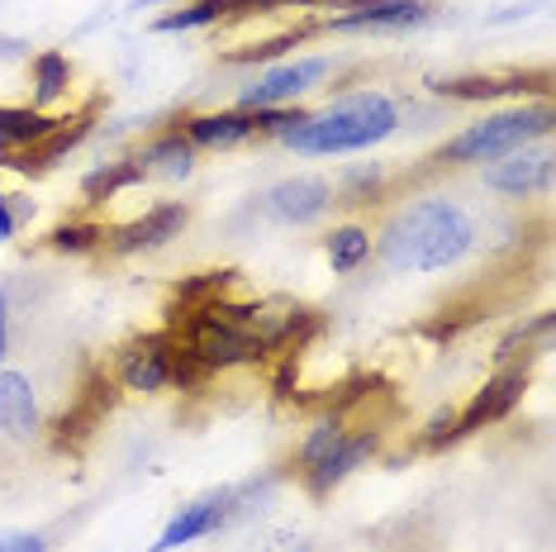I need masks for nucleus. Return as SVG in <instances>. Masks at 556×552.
Here are the masks:
<instances>
[{
  "mask_svg": "<svg viewBox=\"0 0 556 552\" xmlns=\"http://www.w3.org/2000/svg\"><path fill=\"white\" fill-rule=\"evenodd\" d=\"M480 224L452 196H424L390 215V224L371 238V253L386 272H447L466 253H476Z\"/></svg>",
  "mask_w": 556,
  "mask_h": 552,
  "instance_id": "nucleus-1",
  "label": "nucleus"
},
{
  "mask_svg": "<svg viewBox=\"0 0 556 552\" xmlns=\"http://www.w3.org/2000/svg\"><path fill=\"white\" fill-rule=\"evenodd\" d=\"M395 129H400V105L386 91H348L319 110H309L276 143L290 148L295 158H338L386 143Z\"/></svg>",
  "mask_w": 556,
  "mask_h": 552,
  "instance_id": "nucleus-2",
  "label": "nucleus"
},
{
  "mask_svg": "<svg viewBox=\"0 0 556 552\" xmlns=\"http://www.w3.org/2000/svg\"><path fill=\"white\" fill-rule=\"evenodd\" d=\"M547 134H552V100L542 96L533 105L495 110V115L466 124L462 134H452L438 148V162H447V167H485V162H500L528 143H542Z\"/></svg>",
  "mask_w": 556,
  "mask_h": 552,
  "instance_id": "nucleus-3",
  "label": "nucleus"
},
{
  "mask_svg": "<svg viewBox=\"0 0 556 552\" xmlns=\"http://www.w3.org/2000/svg\"><path fill=\"white\" fill-rule=\"evenodd\" d=\"M433 20V5L428 0H348L338 5V15H324L314 29L328 34H404L419 29V24Z\"/></svg>",
  "mask_w": 556,
  "mask_h": 552,
  "instance_id": "nucleus-4",
  "label": "nucleus"
},
{
  "mask_svg": "<svg viewBox=\"0 0 556 552\" xmlns=\"http://www.w3.org/2000/svg\"><path fill=\"white\" fill-rule=\"evenodd\" d=\"M528 381H533V357H518V362H500V372L490 376L485 386L471 396V405L457 410V438H471L480 429H490V424L509 419L514 405L523 400Z\"/></svg>",
  "mask_w": 556,
  "mask_h": 552,
  "instance_id": "nucleus-5",
  "label": "nucleus"
},
{
  "mask_svg": "<svg viewBox=\"0 0 556 552\" xmlns=\"http://www.w3.org/2000/svg\"><path fill=\"white\" fill-rule=\"evenodd\" d=\"M324 77H333V58H295L281 62V67L252 77L243 91H238L233 110H271V105H295L300 96H309Z\"/></svg>",
  "mask_w": 556,
  "mask_h": 552,
  "instance_id": "nucleus-6",
  "label": "nucleus"
},
{
  "mask_svg": "<svg viewBox=\"0 0 556 552\" xmlns=\"http://www.w3.org/2000/svg\"><path fill=\"white\" fill-rule=\"evenodd\" d=\"M172 353H176V334L172 329H153L143 338H129L119 348V367L115 381L134 396H157L172 386Z\"/></svg>",
  "mask_w": 556,
  "mask_h": 552,
  "instance_id": "nucleus-7",
  "label": "nucleus"
},
{
  "mask_svg": "<svg viewBox=\"0 0 556 552\" xmlns=\"http://www.w3.org/2000/svg\"><path fill=\"white\" fill-rule=\"evenodd\" d=\"M480 181H485L495 196H514V200L547 196L552 191V148H547V138L518 148V153L500 158V162H490V167L480 172Z\"/></svg>",
  "mask_w": 556,
  "mask_h": 552,
  "instance_id": "nucleus-8",
  "label": "nucleus"
},
{
  "mask_svg": "<svg viewBox=\"0 0 556 552\" xmlns=\"http://www.w3.org/2000/svg\"><path fill=\"white\" fill-rule=\"evenodd\" d=\"M186 224H191V205H181V200H162V205L143 210L138 219L119 224L115 234H105V253H115V258L153 253V248L172 243V238H181Z\"/></svg>",
  "mask_w": 556,
  "mask_h": 552,
  "instance_id": "nucleus-9",
  "label": "nucleus"
},
{
  "mask_svg": "<svg viewBox=\"0 0 556 552\" xmlns=\"http://www.w3.org/2000/svg\"><path fill=\"white\" fill-rule=\"evenodd\" d=\"M262 210L276 224H290V229H305V224L324 219L333 210V181L324 177H286L276 181L267 196H262Z\"/></svg>",
  "mask_w": 556,
  "mask_h": 552,
  "instance_id": "nucleus-10",
  "label": "nucleus"
},
{
  "mask_svg": "<svg viewBox=\"0 0 556 552\" xmlns=\"http://www.w3.org/2000/svg\"><path fill=\"white\" fill-rule=\"evenodd\" d=\"M115 386L105 372H96L91 381L81 386V396L72 400V410H62V419L53 424V448L58 453H81L86 438L100 429V419H105V410L115 405Z\"/></svg>",
  "mask_w": 556,
  "mask_h": 552,
  "instance_id": "nucleus-11",
  "label": "nucleus"
},
{
  "mask_svg": "<svg viewBox=\"0 0 556 552\" xmlns=\"http://www.w3.org/2000/svg\"><path fill=\"white\" fill-rule=\"evenodd\" d=\"M376 453H381V429H357V434H343V438H338V448H333V453L319 457L309 472H300V476H305V491L324 500L328 491H338V486H343L348 476L362 467V462H371Z\"/></svg>",
  "mask_w": 556,
  "mask_h": 552,
  "instance_id": "nucleus-12",
  "label": "nucleus"
},
{
  "mask_svg": "<svg viewBox=\"0 0 556 552\" xmlns=\"http://www.w3.org/2000/svg\"><path fill=\"white\" fill-rule=\"evenodd\" d=\"M43 419H39V396H34V381L24 372L0 367V438L10 443H29L39 438Z\"/></svg>",
  "mask_w": 556,
  "mask_h": 552,
  "instance_id": "nucleus-13",
  "label": "nucleus"
},
{
  "mask_svg": "<svg viewBox=\"0 0 556 552\" xmlns=\"http://www.w3.org/2000/svg\"><path fill=\"white\" fill-rule=\"evenodd\" d=\"M181 134L191 138L195 148L229 153V148H243V143L257 138V115H252V110H210V115H186Z\"/></svg>",
  "mask_w": 556,
  "mask_h": 552,
  "instance_id": "nucleus-14",
  "label": "nucleus"
},
{
  "mask_svg": "<svg viewBox=\"0 0 556 552\" xmlns=\"http://www.w3.org/2000/svg\"><path fill=\"white\" fill-rule=\"evenodd\" d=\"M428 91L442 100H500V96L533 91L542 100L547 96V72H538V77H523V72H514V77H433Z\"/></svg>",
  "mask_w": 556,
  "mask_h": 552,
  "instance_id": "nucleus-15",
  "label": "nucleus"
},
{
  "mask_svg": "<svg viewBox=\"0 0 556 552\" xmlns=\"http://www.w3.org/2000/svg\"><path fill=\"white\" fill-rule=\"evenodd\" d=\"M233 500H238V491H219V495L195 500V505H181V514H176L167 529H162L153 552H172V548H181V543H195V538L214 534L233 514Z\"/></svg>",
  "mask_w": 556,
  "mask_h": 552,
  "instance_id": "nucleus-16",
  "label": "nucleus"
},
{
  "mask_svg": "<svg viewBox=\"0 0 556 552\" xmlns=\"http://www.w3.org/2000/svg\"><path fill=\"white\" fill-rule=\"evenodd\" d=\"M138 162L148 167V177H167V181H186L195 172V143L181 129H167L157 138H148Z\"/></svg>",
  "mask_w": 556,
  "mask_h": 552,
  "instance_id": "nucleus-17",
  "label": "nucleus"
},
{
  "mask_svg": "<svg viewBox=\"0 0 556 552\" xmlns=\"http://www.w3.org/2000/svg\"><path fill=\"white\" fill-rule=\"evenodd\" d=\"M29 81H34V110H39V105L67 100L77 72H72V58L62 53V48H43V53H34V62H29Z\"/></svg>",
  "mask_w": 556,
  "mask_h": 552,
  "instance_id": "nucleus-18",
  "label": "nucleus"
},
{
  "mask_svg": "<svg viewBox=\"0 0 556 552\" xmlns=\"http://www.w3.org/2000/svg\"><path fill=\"white\" fill-rule=\"evenodd\" d=\"M58 124L62 120L43 115V110H34V105H0V143H5L10 153H24V148L43 143Z\"/></svg>",
  "mask_w": 556,
  "mask_h": 552,
  "instance_id": "nucleus-19",
  "label": "nucleus"
},
{
  "mask_svg": "<svg viewBox=\"0 0 556 552\" xmlns=\"http://www.w3.org/2000/svg\"><path fill=\"white\" fill-rule=\"evenodd\" d=\"M148 181V167L134 158H119V162H105V167H96L91 177L81 181V196L91 200V205H105V200H115L119 191H129V186H143Z\"/></svg>",
  "mask_w": 556,
  "mask_h": 552,
  "instance_id": "nucleus-20",
  "label": "nucleus"
},
{
  "mask_svg": "<svg viewBox=\"0 0 556 552\" xmlns=\"http://www.w3.org/2000/svg\"><path fill=\"white\" fill-rule=\"evenodd\" d=\"M238 281V272L233 267H224V272H195V276H186L181 286L172 291V310H167V319H181V315H191V310L200 305H210V300H219L229 286Z\"/></svg>",
  "mask_w": 556,
  "mask_h": 552,
  "instance_id": "nucleus-21",
  "label": "nucleus"
},
{
  "mask_svg": "<svg viewBox=\"0 0 556 552\" xmlns=\"http://www.w3.org/2000/svg\"><path fill=\"white\" fill-rule=\"evenodd\" d=\"M324 253H328V267H333L338 276L357 272L362 262L371 258V229H366V224H338V229L328 234Z\"/></svg>",
  "mask_w": 556,
  "mask_h": 552,
  "instance_id": "nucleus-22",
  "label": "nucleus"
},
{
  "mask_svg": "<svg viewBox=\"0 0 556 552\" xmlns=\"http://www.w3.org/2000/svg\"><path fill=\"white\" fill-rule=\"evenodd\" d=\"M229 20V5L224 0H191V5H176L167 15L153 20L157 34H191V29H210V24Z\"/></svg>",
  "mask_w": 556,
  "mask_h": 552,
  "instance_id": "nucleus-23",
  "label": "nucleus"
},
{
  "mask_svg": "<svg viewBox=\"0 0 556 552\" xmlns=\"http://www.w3.org/2000/svg\"><path fill=\"white\" fill-rule=\"evenodd\" d=\"M96 248H105V224H96V219H67L48 234V253L81 258V253H96Z\"/></svg>",
  "mask_w": 556,
  "mask_h": 552,
  "instance_id": "nucleus-24",
  "label": "nucleus"
},
{
  "mask_svg": "<svg viewBox=\"0 0 556 552\" xmlns=\"http://www.w3.org/2000/svg\"><path fill=\"white\" fill-rule=\"evenodd\" d=\"M348 434V414H338V410H328L319 424L305 434V443H300V453H295V462H300V472H309L319 457H328L338 448V438Z\"/></svg>",
  "mask_w": 556,
  "mask_h": 552,
  "instance_id": "nucleus-25",
  "label": "nucleus"
},
{
  "mask_svg": "<svg viewBox=\"0 0 556 552\" xmlns=\"http://www.w3.org/2000/svg\"><path fill=\"white\" fill-rule=\"evenodd\" d=\"M386 186V172L376 167H357V172H343V181L333 186V205H371Z\"/></svg>",
  "mask_w": 556,
  "mask_h": 552,
  "instance_id": "nucleus-26",
  "label": "nucleus"
},
{
  "mask_svg": "<svg viewBox=\"0 0 556 552\" xmlns=\"http://www.w3.org/2000/svg\"><path fill=\"white\" fill-rule=\"evenodd\" d=\"M447 443H457V410L442 405V410L428 414V424H424V434H419V448L438 453V448H447Z\"/></svg>",
  "mask_w": 556,
  "mask_h": 552,
  "instance_id": "nucleus-27",
  "label": "nucleus"
},
{
  "mask_svg": "<svg viewBox=\"0 0 556 552\" xmlns=\"http://www.w3.org/2000/svg\"><path fill=\"white\" fill-rule=\"evenodd\" d=\"M257 115V138H281L286 129H295L309 115L305 105H271V110H252Z\"/></svg>",
  "mask_w": 556,
  "mask_h": 552,
  "instance_id": "nucleus-28",
  "label": "nucleus"
},
{
  "mask_svg": "<svg viewBox=\"0 0 556 552\" xmlns=\"http://www.w3.org/2000/svg\"><path fill=\"white\" fill-rule=\"evenodd\" d=\"M0 552H48V538L24 529H0Z\"/></svg>",
  "mask_w": 556,
  "mask_h": 552,
  "instance_id": "nucleus-29",
  "label": "nucleus"
},
{
  "mask_svg": "<svg viewBox=\"0 0 556 552\" xmlns=\"http://www.w3.org/2000/svg\"><path fill=\"white\" fill-rule=\"evenodd\" d=\"M24 229V224L15 219V205H10V196L0 191V243H10V238H15Z\"/></svg>",
  "mask_w": 556,
  "mask_h": 552,
  "instance_id": "nucleus-30",
  "label": "nucleus"
},
{
  "mask_svg": "<svg viewBox=\"0 0 556 552\" xmlns=\"http://www.w3.org/2000/svg\"><path fill=\"white\" fill-rule=\"evenodd\" d=\"M5 353H10V296L0 286V367H5Z\"/></svg>",
  "mask_w": 556,
  "mask_h": 552,
  "instance_id": "nucleus-31",
  "label": "nucleus"
},
{
  "mask_svg": "<svg viewBox=\"0 0 556 552\" xmlns=\"http://www.w3.org/2000/svg\"><path fill=\"white\" fill-rule=\"evenodd\" d=\"M300 552H309V548H300Z\"/></svg>",
  "mask_w": 556,
  "mask_h": 552,
  "instance_id": "nucleus-32",
  "label": "nucleus"
}]
</instances>
